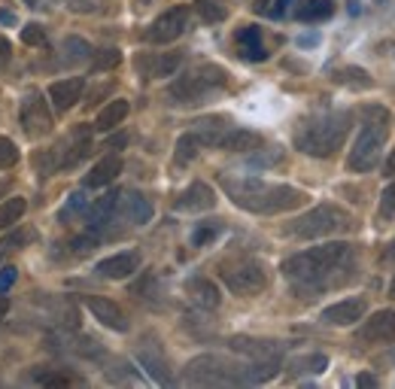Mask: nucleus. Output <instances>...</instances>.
Instances as JSON below:
<instances>
[{
    "mask_svg": "<svg viewBox=\"0 0 395 389\" xmlns=\"http://www.w3.org/2000/svg\"><path fill=\"white\" fill-rule=\"evenodd\" d=\"M122 213H125V219L128 222H134V225H146L152 219V204H149V198H143L140 192H128V194H122Z\"/></svg>",
    "mask_w": 395,
    "mask_h": 389,
    "instance_id": "393cba45",
    "label": "nucleus"
},
{
    "mask_svg": "<svg viewBox=\"0 0 395 389\" xmlns=\"http://www.w3.org/2000/svg\"><path fill=\"white\" fill-rule=\"evenodd\" d=\"M383 210H386V213H395V182L383 189Z\"/></svg>",
    "mask_w": 395,
    "mask_h": 389,
    "instance_id": "37998d69",
    "label": "nucleus"
},
{
    "mask_svg": "<svg viewBox=\"0 0 395 389\" xmlns=\"http://www.w3.org/2000/svg\"><path fill=\"white\" fill-rule=\"evenodd\" d=\"M119 198L122 194L119 192H110V194H104V198H98L92 207H88L85 213H88V228H92V232H100V228H104L112 216H116V210H119Z\"/></svg>",
    "mask_w": 395,
    "mask_h": 389,
    "instance_id": "b1692460",
    "label": "nucleus"
},
{
    "mask_svg": "<svg viewBox=\"0 0 395 389\" xmlns=\"http://www.w3.org/2000/svg\"><path fill=\"white\" fill-rule=\"evenodd\" d=\"M228 85V71L219 64H198L195 71H189L183 76H177L171 88H167V98L179 107H195V104H204V100Z\"/></svg>",
    "mask_w": 395,
    "mask_h": 389,
    "instance_id": "20e7f679",
    "label": "nucleus"
},
{
    "mask_svg": "<svg viewBox=\"0 0 395 389\" xmlns=\"http://www.w3.org/2000/svg\"><path fill=\"white\" fill-rule=\"evenodd\" d=\"M289 4H292V0H277V6H274V16H283L286 9H289Z\"/></svg>",
    "mask_w": 395,
    "mask_h": 389,
    "instance_id": "09e8293b",
    "label": "nucleus"
},
{
    "mask_svg": "<svg viewBox=\"0 0 395 389\" xmlns=\"http://www.w3.org/2000/svg\"><path fill=\"white\" fill-rule=\"evenodd\" d=\"M0 21H6V25H13V21H16V16H13V13H6V9H4V13H0Z\"/></svg>",
    "mask_w": 395,
    "mask_h": 389,
    "instance_id": "8fccbe9b",
    "label": "nucleus"
},
{
    "mask_svg": "<svg viewBox=\"0 0 395 389\" xmlns=\"http://www.w3.org/2000/svg\"><path fill=\"white\" fill-rule=\"evenodd\" d=\"M119 61H122V52L119 49H100V52H95V71L98 73H104V71H112V67H119Z\"/></svg>",
    "mask_w": 395,
    "mask_h": 389,
    "instance_id": "c9c22d12",
    "label": "nucleus"
},
{
    "mask_svg": "<svg viewBox=\"0 0 395 389\" xmlns=\"http://www.w3.org/2000/svg\"><path fill=\"white\" fill-rule=\"evenodd\" d=\"M195 9H198L201 19L210 21V25H216V21H225V19H228V9H225L222 0H198Z\"/></svg>",
    "mask_w": 395,
    "mask_h": 389,
    "instance_id": "7c9ffc66",
    "label": "nucleus"
},
{
    "mask_svg": "<svg viewBox=\"0 0 395 389\" xmlns=\"http://www.w3.org/2000/svg\"><path fill=\"white\" fill-rule=\"evenodd\" d=\"M25 210H28V204H25V198H9L4 207H0V228H9V225H16L21 216H25Z\"/></svg>",
    "mask_w": 395,
    "mask_h": 389,
    "instance_id": "2f4dec72",
    "label": "nucleus"
},
{
    "mask_svg": "<svg viewBox=\"0 0 395 389\" xmlns=\"http://www.w3.org/2000/svg\"><path fill=\"white\" fill-rule=\"evenodd\" d=\"M222 189L241 210L262 213V216L289 213L307 204V192L286 186V182H268L258 177H222Z\"/></svg>",
    "mask_w": 395,
    "mask_h": 389,
    "instance_id": "f257e3e1",
    "label": "nucleus"
},
{
    "mask_svg": "<svg viewBox=\"0 0 395 389\" xmlns=\"http://www.w3.org/2000/svg\"><path fill=\"white\" fill-rule=\"evenodd\" d=\"M16 162H19V146L9 137H0V170L13 167Z\"/></svg>",
    "mask_w": 395,
    "mask_h": 389,
    "instance_id": "4c0bfd02",
    "label": "nucleus"
},
{
    "mask_svg": "<svg viewBox=\"0 0 395 389\" xmlns=\"http://www.w3.org/2000/svg\"><path fill=\"white\" fill-rule=\"evenodd\" d=\"M9 55H13V46H9V40H6V37H0V67H6Z\"/></svg>",
    "mask_w": 395,
    "mask_h": 389,
    "instance_id": "c03bdc74",
    "label": "nucleus"
},
{
    "mask_svg": "<svg viewBox=\"0 0 395 389\" xmlns=\"http://www.w3.org/2000/svg\"><path fill=\"white\" fill-rule=\"evenodd\" d=\"M21 40H25L28 46H43L46 43V31H43L40 25H25L21 28Z\"/></svg>",
    "mask_w": 395,
    "mask_h": 389,
    "instance_id": "58836bf2",
    "label": "nucleus"
},
{
    "mask_svg": "<svg viewBox=\"0 0 395 389\" xmlns=\"http://www.w3.org/2000/svg\"><path fill=\"white\" fill-rule=\"evenodd\" d=\"M186 292H189V299L198 307H204V311H213V307H219V301H222L219 286L213 280H207V277H191L186 283Z\"/></svg>",
    "mask_w": 395,
    "mask_h": 389,
    "instance_id": "412c9836",
    "label": "nucleus"
},
{
    "mask_svg": "<svg viewBox=\"0 0 395 389\" xmlns=\"http://www.w3.org/2000/svg\"><path fill=\"white\" fill-rule=\"evenodd\" d=\"M189 28V9L186 6H174V9H167V13H162L149 28H146V43H152V46H167V43H174L179 40L186 33Z\"/></svg>",
    "mask_w": 395,
    "mask_h": 389,
    "instance_id": "1a4fd4ad",
    "label": "nucleus"
},
{
    "mask_svg": "<svg viewBox=\"0 0 395 389\" xmlns=\"http://www.w3.org/2000/svg\"><path fill=\"white\" fill-rule=\"evenodd\" d=\"M137 362L146 368V374L152 377L155 383H171V371H167V359L162 356L158 344H143L137 350Z\"/></svg>",
    "mask_w": 395,
    "mask_h": 389,
    "instance_id": "aec40b11",
    "label": "nucleus"
},
{
    "mask_svg": "<svg viewBox=\"0 0 395 389\" xmlns=\"http://www.w3.org/2000/svg\"><path fill=\"white\" fill-rule=\"evenodd\" d=\"M368 311V301L365 299H344L337 304H329L322 311V323L325 326H353L365 316Z\"/></svg>",
    "mask_w": 395,
    "mask_h": 389,
    "instance_id": "ddd939ff",
    "label": "nucleus"
},
{
    "mask_svg": "<svg viewBox=\"0 0 395 389\" xmlns=\"http://www.w3.org/2000/svg\"><path fill=\"white\" fill-rule=\"evenodd\" d=\"M258 146H262V137L246 128H228L219 140V150H225V152H253Z\"/></svg>",
    "mask_w": 395,
    "mask_h": 389,
    "instance_id": "5701e85b",
    "label": "nucleus"
},
{
    "mask_svg": "<svg viewBox=\"0 0 395 389\" xmlns=\"http://www.w3.org/2000/svg\"><path fill=\"white\" fill-rule=\"evenodd\" d=\"M179 64H183V58H179L177 52H171V55H140V58H137L140 73L149 76V79L174 76L179 71Z\"/></svg>",
    "mask_w": 395,
    "mask_h": 389,
    "instance_id": "a211bd4d",
    "label": "nucleus"
},
{
    "mask_svg": "<svg viewBox=\"0 0 395 389\" xmlns=\"http://www.w3.org/2000/svg\"><path fill=\"white\" fill-rule=\"evenodd\" d=\"M237 52L243 55L246 61H265L268 58V49H265V40H262V31H258L256 25H246L237 31Z\"/></svg>",
    "mask_w": 395,
    "mask_h": 389,
    "instance_id": "6ab92c4d",
    "label": "nucleus"
},
{
    "mask_svg": "<svg viewBox=\"0 0 395 389\" xmlns=\"http://www.w3.org/2000/svg\"><path fill=\"white\" fill-rule=\"evenodd\" d=\"M389 295H392V299H395V277H392V283H389Z\"/></svg>",
    "mask_w": 395,
    "mask_h": 389,
    "instance_id": "3c124183",
    "label": "nucleus"
},
{
    "mask_svg": "<svg viewBox=\"0 0 395 389\" xmlns=\"http://www.w3.org/2000/svg\"><path fill=\"white\" fill-rule=\"evenodd\" d=\"M33 380L43 383V386H67V383H70V377H64V374H43V371H37V374H33Z\"/></svg>",
    "mask_w": 395,
    "mask_h": 389,
    "instance_id": "ea45409f",
    "label": "nucleus"
},
{
    "mask_svg": "<svg viewBox=\"0 0 395 389\" xmlns=\"http://www.w3.org/2000/svg\"><path fill=\"white\" fill-rule=\"evenodd\" d=\"M349 225H353V219H349V213L344 207H337V204H316L313 210L298 216L295 222H289L286 232L292 237L313 240V237H329L337 232H347Z\"/></svg>",
    "mask_w": 395,
    "mask_h": 389,
    "instance_id": "423d86ee",
    "label": "nucleus"
},
{
    "mask_svg": "<svg viewBox=\"0 0 395 389\" xmlns=\"http://www.w3.org/2000/svg\"><path fill=\"white\" fill-rule=\"evenodd\" d=\"M6 313H9V299H6L4 292H0V323L6 319Z\"/></svg>",
    "mask_w": 395,
    "mask_h": 389,
    "instance_id": "de8ad7c7",
    "label": "nucleus"
},
{
    "mask_svg": "<svg viewBox=\"0 0 395 389\" xmlns=\"http://www.w3.org/2000/svg\"><path fill=\"white\" fill-rule=\"evenodd\" d=\"M386 137H389V116H380V119H368L359 131L353 150L347 155V167L353 174H368L380 165L383 152H386Z\"/></svg>",
    "mask_w": 395,
    "mask_h": 389,
    "instance_id": "39448f33",
    "label": "nucleus"
},
{
    "mask_svg": "<svg viewBox=\"0 0 395 389\" xmlns=\"http://www.w3.org/2000/svg\"><path fill=\"white\" fill-rule=\"evenodd\" d=\"M186 383L198 386H231V383H250L246 380V365H231L222 356H198L189 362Z\"/></svg>",
    "mask_w": 395,
    "mask_h": 389,
    "instance_id": "0eeeda50",
    "label": "nucleus"
},
{
    "mask_svg": "<svg viewBox=\"0 0 395 389\" xmlns=\"http://www.w3.org/2000/svg\"><path fill=\"white\" fill-rule=\"evenodd\" d=\"M64 61L67 64H79V61H88V58H92V46H88L85 40H79V37H67L64 40Z\"/></svg>",
    "mask_w": 395,
    "mask_h": 389,
    "instance_id": "c756f323",
    "label": "nucleus"
},
{
    "mask_svg": "<svg viewBox=\"0 0 395 389\" xmlns=\"http://www.w3.org/2000/svg\"><path fill=\"white\" fill-rule=\"evenodd\" d=\"M67 6L79 16H95V13H104L107 9V0H67Z\"/></svg>",
    "mask_w": 395,
    "mask_h": 389,
    "instance_id": "e433bc0d",
    "label": "nucleus"
},
{
    "mask_svg": "<svg viewBox=\"0 0 395 389\" xmlns=\"http://www.w3.org/2000/svg\"><path fill=\"white\" fill-rule=\"evenodd\" d=\"M231 350L250 356V362H265V359H280V344L277 341H262V338H231Z\"/></svg>",
    "mask_w": 395,
    "mask_h": 389,
    "instance_id": "f3484780",
    "label": "nucleus"
},
{
    "mask_svg": "<svg viewBox=\"0 0 395 389\" xmlns=\"http://www.w3.org/2000/svg\"><path fill=\"white\" fill-rule=\"evenodd\" d=\"M392 256H395V240H392Z\"/></svg>",
    "mask_w": 395,
    "mask_h": 389,
    "instance_id": "603ef678",
    "label": "nucleus"
},
{
    "mask_svg": "<svg viewBox=\"0 0 395 389\" xmlns=\"http://www.w3.org/2000/svg\"><path fill=\"white\" fill-rule=\"evenodd\" d=\"M37 237L33 232H28V228H21V232H13V234H6L4 240H0V259H6L13 249H21L25 244H31V240Z\"/></svg>",
    "mask_w": 395,
    "mask_h": 389,
    "instance_id": "473e14b6",
    "label": "nucleus"
},
{
    "mask_svg": "<svg viewBox=\"0 0 395 389\" xmlns=\"http://www.w3.org/2000/svg\"><path fill=\"white\" fill-rule=\"evenodd\" d=\"M356 386H377V377L374 374H359L356 377Z\"/></svg>",
    "mask_w": 395,
    "mask_h": 389,
    "instance_id": "a18cd8bd",
    "label": "nucleus"
},
{
    "mask_svg": "<svg viewBox=\"0 0 395 389\" xmlns=\"http://www.w3.org/2000/svg\"><path fill=\"white\" fill-rule=\"evenodd\" d=\"M137 268H140V253H137V249H125V253H116V256H110L104 261H98L95 271L104 280H125Z\"/></svg>",
    "mask_w": 395,
    "mask_h": 389,
    "instance_id": "2eb2a0df",
    "label": "nucleus"
},
{
    "mask_svg": "<svg viewBox=\"0 0 395 389\" xmlns=\"http://www.w3.org/2000/svg\"><path fill=\"white\" fill-rule=\"evenodd\" d=\"M332 13H335L332 0H304L295 9V19L298 21H325V19H332Z\"/></svg>",
    "mask_w": 395,
    "mask_h": 389,
    "instance_id": "bb28decb",
    "label": "nucleus"
},
{
    "mask_svg": "<svg viewBox=\"0 0 395 389\" xmlns=\"http://www.w3.org/2000/svg\"><path fill=\"white\" fill-rule=\"evenodd\" d=\"M119 174H122V158H119V155H104L92 170H88L85 189H104V186H110V182L116 180Z\"/></svg>",
    "mask_w": 395,
    "mask_h": 389,
    "instance_id": "4be33fe9",
    "label": "nucleus"
},
{
    "mask_svg": "<svg viewBox=\"0 0 395 389\" xmlns=\"http://www.w3.org/2000/svg\"><path fill=\"white\" fill-rule=\"evenodd\" d=\"M349 122H353V113L347 110H332V113H316L298 122L295 128V150L313 158H329L344 146L347 134H349Z\"/></svg>",
    "mask_w": 395,
    "mask_h": 389,
    "instance_id": "f03ea898",
    "label": "nucleus"
},
{
    "mask_svg": "<svg viewBox=\"0 0 395 389\" xmlns=\"http://www.w3.org/2000/svg\"><path fill=\"white\" fill-rule=\"evenodd\" d=\"M85 307L92 311V316L98 319L100 326H107L112 331H128V316L125 311L116 304V301H110V299H100V295H85Z\"/></svg>",
    "mask_w": 395,
    "mask_h": 389,
    "instance_id": "f8f14e48",
    "label": "nucleus"
},
{
    "mask_svg": "<svg viewBox=\"0 0 395 389\" xmlns=\"http://www.w3.org/2000/svg\"><path fill=\"white\" fill-rule=\"evenodd\" d=\"M83 91H85V79L83 76H70V79H58V83L49 85V98L58 113L73 110L79 100H83Z\"/></svg>",
    "mask_w": 395,
    "mask_h": 389,
    "instance_id": "dca6fc26",
    "label": "nucleus"
},
{
    "mask_svg": "<svg viewBox=\"0 0 395 389\" xmlns=\"http://www.w3.org/2000/svg\"><path fill=\"white\" fill-rule=\"evenodd\" d=\"M219 277L234 295H258V292L268 289V268L262 261H253V259H241V261H231V265H222Z\"/></svg>",
    "mask_w": 395,
    "mask_h": 389,
    "instance_id": "6e6552de",
    "label": "nucleus"
},
{
    "mask_svg": "<svg viewBox=\"0 0 395 389\" xmlns=\"http://www.w3.org/2000/svg\"><path fill=\"white\" fill-rule=\"evenodd\" d=\"M222 234V225L219 222H210V225H198L195 232H191V247H207L213 244Z\"/></svg>",
    "mask_w": 395,
    "mask_h": 389,
    "instance_id": "f704fd0d",
    "label": "nucleus"
},
{
    "mask_svg": "<svg viewBox=\"0 0 395 389\" xmlns=\"http://www.w3.org/2000/svg\"><path fill=\"white\" fill-rule=\"evenodd\" d=\"M21 128H25L28 137H46L52 131V116H49V107L43 100L40 91H28L21 98Z\"/></svg>",
    "mask_w": 395,
    "mask_h": 389,
    "instance_id": "9d476101",
    "label": "nucleus"
},
{
    "mask_svg": "<svg viewBox=\"0 0 395 389\" xmlns=\"http://www.w3.org/2000/svg\"><path fill=\"white\" fill-rule=\"evenodd\" d=\"M19 280V271L13 265H6V268H0V292H6V289H13V283Z\"/></svg>",
    "mask_w": 395,
    "mask_h": 389,
    "instance_id": "79ce46f5",
    "label": "nucleus"
},
{
    "mask_svg": "<svg viewBox=\"0 0 395 389\" xmlns=\"http://www.w3.org/2000/svg\"><path fill=\"white\" fill-rule=\"evenodd\" d=\"M131 113V107H128V100L125 98H116V100H110V104L98 113V119H95V128L98 131H112L116 125H122L125 122V116Z\"/></svg>",
    "mask_w": 395,
    "mask_h": 389,
    "instance_id": "a878e982",
    "label": "nucleus"
},
{
    "mask_svg": "<svg viewBox=\"0 0 395 389\" xmlns=\"http://www.w3.org/2000/svg\"><path fill=\"white\" fill-rule=\"evenodd\" d=\"M174 207L179 213H204V210H213V207H216V192H213L207 182H191V186L177 198Z\"/></svg>",
    "mask_w": 395,
    "mask_h": 389,
    "instance_id": "4468645a",
    "label": "nucleus"
},
{
    "mask_svg": "<svg viewBox=\"0 0 395 389\" xmlns=\"http://www.w3.org/2000/svg\"><path fill=\"white\" fill-rule=\"evenodd\" d=\"M198 152H201V140H198V134H195V131H189V134H183V137L177 140L174 162H177V165H189Z\"/></svg>",
    "mask_w": 395,
    "mask_h": 389,
    "instance_id": "c85d7f7f",
    "label": "nucleus"
},
{
    "mask_svg": "<svg viewBox=\"0 0 395 389\" xmlns=\"http://www.w3.org/2000/svg\"><path fill=\"white\" fill-rule=\"evenodd\" d=\"M301 365H307V371H313V374H320V371H325V368H329V359H325L322 353H313V356H307V359H301Z\"/></svg>",
    "mask_w": 395,
    "mask_h": 389,
    "instance_id": "a19ab883",
    "label": "nucleus"
},
{
    "mask_svg": "<svg viewBox=\"0 0 395 389\" xmlns=\"http://www.w3.org/2000/svg\"><path fill=\"white\" fill-rule=\"evenodd\" d=\"M335 83L349 85V88H374V79L362 67H341V71H335Z\"/></svg>",
    "mask_w": 395,
    "mask_h": 389,
    "instance_id": "cd10ccee",
    "label": "nucleus"
},
{
    "mask_svg": "<svg viewBox=\"0 0 395 389\" xmlns=\"http://www.w3.org/2000/svg\"><path fill=\"white\" fill-rule=\"evenodd\" d=\"M85 210H88V198H85L83 192H76V194H70V198H67V204H64L61 213H58V219L67 222V219H73V216H85Z\"/></svg>",
    "mask_w": 395,
    "mask_h": 389,
    "instance_id": "72a5a7b5",
    "label": "nucleus"
},
{
    "mask_svg": "<svg viewBox=\"0 0 395 389\" xmlns=\"http://www.w3.org/2000/svg\"><path fill=\"white\" fill-rule=\"evenodd\" d=\"M349 256H353V247L344 244V240H335V244L310 247V249H304V253L289 256L283 265H280V271H283V277L292 283L316 286L329 277V274H335L337 268H344Z\"/></svg>",
    "mask_w": 395,
    "mask_h": 389,
    "instance_id": "7ed1b4c3",
    "label": "nucleus"
},
{
    "mask_svg": "<svg viewBox=\"0 0 395 389\" xmlns=\"http://www.w3.org/2000/svg\"><path fill=\"white\" fill-rule=\"evenodd\" d=\"M386 177H395V150H389V155H386Z\"/></svg>",
    "mask_w": 395,
    "mask_h": 389,
    "instance_id": "49530a36",
    "label": "nucleus"
},
{
    "mask_svg": "<svg viewBox=\"0 0 395 389\" xmlns=\"http://www.w3.org/2000/svg\"><path fill=\"white\" fill-rule=\"evenodd\" d=\"M359 341H365V344H392L395 341V311L371 313L362 323V328H359Z\"/></svg>",
    "mask_w": 395,
    "mask_h": 389,
    "instance_id": "9b49d317",
    "label": "nucleus"
}]
</instances>
